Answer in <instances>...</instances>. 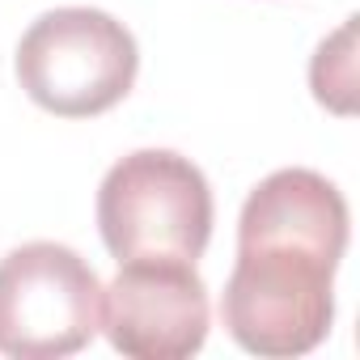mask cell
Wrapping results in <instances>:
<instances>
[{"label": "cell", "mask_w": 360, "mask_h": 360, "mask_svg": "<svg viewBox=\"0 0 360 360\" xmlns=\"http://www.w3.org/2000/svg\"><path fill=\"white\" fill-rule=\"evenodd\" d=\"M221 318L250 356H305L335 322V263L284 246H238Z\"/></svg>", "instance_id": "obj_3"}, {"label": "cell", "mask_w": 360, "mask_h": 360, "mask_svg": "<svg viewBox=\"0 0 360 360\" xmlns=\"http://www.w3.org/2000/svg\"><path fill=\"white\" fill-rule=\"evenodd\" d=\"M102 330L131 360H187L208 339V288L195 263L131 259L102 288Z\"/></svg>", "instance_id": "obj_5"}, {"label": "cell", "mask_w": 360, "mask_h": 360, "mask_svg": "<svg viewBox=\"0 0 360 360\" xmlns=\"http://www.w3.org/2000/svg\"><path fill=\"white\" fill-rule=\"evenodd\" d=\"M102 330V284L60 242H26L0 259V352L13 360H60Z\"/></svg>", "instance_id": "obj_4"}, {"label": "cell", "mask_w": 360, "mask_h": 360, "mask_svg": "<svg viewBox=\"0 0 360 360\" xmlns=\"http://www.w3.org/2000/svg\"><path fill=\"white\" fill-rule=\"evenodd\" d=\"M309 85L326 110L335 115L356 110V18H347L330 39L318 43L309 64Z\"/></svg>", "instance_id": "obj_7"}, {"label": "cell", "mask_w": 360, "mask_h": 360, "mask_svg": "<svg viewBox=\"0 0 360 360\" xmlns=\"http://www.w3.org/2000/svg\"><path fill=\"white\" fill-rule=\"evenodd\" d=\"M98 229L119 263H195L212 238V191L204 169L169 148H136L98 187Z\"/></svg>", "instance_id": "obj_1"}, {"label": "cell", "mask_w": 360, "mask_h": 360, "mask_svg": "<svg viewBox=\"0 0 360 360\" xmlns=\"http://www.w3.org/2000/svg\"><path fill=\"white\" fill-rule=\"evenodd\" d=\"M238 246L305 250L339 267L347 250V204L330 178L314 169H276L242 204Z\"/></svg>", "instance_id": "obj_6"}, {"label": "cell", "mask_w": 360, "mask_h": 360, "mask_svg": "<svg viewBox=\"0 0 360 360\" xmlns=\"http://www.w3.org/2000/svg\"><path fill=\"white\" fill-rule=\"evenodd\" d=\"M131 30L102 9H51L18 43V81L34 106L60 119H94L136 85Z\"/></svg>", "instance_id": "obj_2"}]
</instances>
